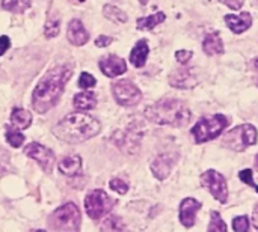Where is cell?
I'll return each mask as SVG.
<instances>
[{
    "label": "cell",
    "instance_id": "4316f807",
    "mask_svg": "<svg viewBox=\"0 0 258 232\" xmlns=\"http://www.w3.org/2000/svg\"><path fill=\"white\" fill-rule=\"evenodd\" d=\"M6 140H8V143L11 146L20 148L23 145V142H24V136L20 131H17V130H8L6 131Z\"/></svg>",
    "mask_w": 258,
    "mask_h": 232
},
{
    "label": "cell",
    "instance_id": "3957f363",
    "mask_svg": "<svg viewBox=\"0 0 258 232\" xmlns=\"http://www.w3.org/2000/svg\"><path fill=\"white\" fill-rule=\"evenodd\" d=\"M145 116L159 125H172V127H183L190 121V110L189 107L178 100H162L156 104L147 107Z\"/></svg>",
    "mask_w": 258,
    "mask_h": 232
},
{
    "label": "cell",
    "instance_id": "8992f818",
    "mask_svg": "<svg viewBox=\"0 0 258 232\" xmlns=\"http://www.w3.org/2000/svg\"><path fill=\"white\" fill-rule=\"evenodd\" d=\"M257 137L258 133L255 127L251 124H243L228 131L222 137V145L233 151H243L248 146L254 145L257 142Z\"/></svg>",
    "mask_w": 258,
    "mask_h": 232
},
{
    "label": "cell",
    "instance_id": "5b68a950",
    "mask_svg": "<svg viewBox=\"0 0 258 232\" xmlns=\"http://www.w3.org/2000/svg\"><path fill=\"white\" fill-rule=\"evenodd\" d=\"M227 127H228V119L225 116L222 115L207 116V118H203L192 128V136L197 143H204L207 140L218 137Z\"/></svg>",
    "mask_w": 258,
    "mask_h": 232
},
{
    "label": "cell",
    "instance_id": "e575fe53",
    "mask_svg": "<svg viewBox=\"0 0 258 232\" xmlns=\"http://www.w3.org/2000/svg\"><path fill=\"white\" fill-rule=\"evenodd\" d=\"M112 44V38L110 36H104V35H101V36H98L97 39H95V45L97 47H107V45H110Z\"/></svg>",
    "mask_w": 258,
    "mask_h": 232
},
{
    "label": "cell",
    "instance_id": "8fae6325",
    "mask_svg": "<svg viewBox=\"0 0 258 232\" xmlns=\"http://www.w3.org/2000/svg\"><path fill=\"white\" fill-rule=\"evenodd\" d=\"M141 133L133 128H127L124 131H116L112 137V140L119 146L121 149H125L128 152H133L136 148H139V140H141Z\"/></svg>",
    "mask_w": 258,
    "mask_h": 232
},
{
    "label": "cell",
    "instance_id": "4dcf8cb0",
    "mask_svg": "<svg viewBox=\"0 0 258 232\" xmlns=\"http://www.w3.org/2000/svg\"><path fill=\"white\" fill-rule=\"evenodd\" d=\"M233 228L237 232H246L249 228V220L246 216H239L233 220Z\"/></svg>",
    "mask_w": 258,
    "mask_h": 232
},
{
    "label": "cell",
    "instance_id": "9a60e30c",
    "mask_svg": "<svg viewBox=\"0 0 258 232\" xmlns=\"http://www.w3.org/2000/svg\"><path fill=\"white\" fill-rule=\"evenodd\" d=\"M67 36H68V41L73 44V45H83L88 42L89 39V33L88 30L85 29V26L82 24L80 20H73L70 21L68 24V30H67Z\"/></svg>",
    "mask_w": 258,
    "mask_h": 232
},
{
    "label": "cell",
    "instance_id": "ffe728a7",
    "mask_svg": "<svg viewBox=\"0 0 258 232\" xmlns=\"http://www.w3.org/2000/svg\"><path fill=\"white\" fill-rule=\"evenodd\" d=\"M203 48L210 56L221 54L224 51V42H222V38H221L219 32H213L210 35H207L204 42H203Z\"/></svg>",
    "mask_w": 258,
    "mask_h": 232
},
{
    "label": "cell",
    "instance_id": "44dd1931",
    "mask_svg": "<svg viewBox=\"0 0 258 232\" xmlns=\"http://www.w3.org/2000/svg\"><path fill=\"white\" fill-rule=\"evenodd\" d=\"M97 106V98L92 92H80L74 97V107L77 110H92Z\"/></svg>",
    "mask_w": 258,
    "mask_h": 232
},
{
    "label": "cell",
    "instance_id": "9c48e42d",
    "mask_svg": "<svg viewBox=\"0 0 258 232\" xmlns=\"http://www.w3.org/2000/svg\"><path fill=\"white\" fill-rule=\"evenodd\" d=\"M201 183L203 186L215 196V199H218L219 202H227L228 199V187H227V181L225 178L216 172V171H207L201 175Z\"/></svg>",
    "mask_w": 258,
    "mask_h": 232
},
{
    "label": "cell",
    "instance_id": "60d3db41",
    "mask_svg": "<svg viewBox=\"0 0 258 232\" xmlns=\"http://www.w3.org/2000/svg\"><path fill=\"white\" fill-rule=\"evenodd\" d=\"M255 163H257V166H258V156H257V162H255Z\"/></svg>",
    "mask_w": 258,
    "mask_h": 232
},
{
    "label": "cell",
    "instance_id": "277c9868",
    "mask_svg": "<svg viewBox=\"0 0 258 232\" xmlns=\"http://www.w3.org/2000/svg\"><path fill=\"white\" fill-rule=\"evenodd\" d=\"M80 210L76 204H65L57 208L48 219V226L54 231H79L80 228Z\"/></svg>",
    "mask_w": 258,
    "mask_h": 232
},
{
    "label": "cell",
    "instance_id": "b9f144b4",
    "mask_svg": "<svg viewBox=\"0 0 258 232\" xmlns=\"http://www.w3.org/2000/svg\"><path fill=\"white\" fill-rule=\"evenodd\" d=\"M79 2H85V0H79Z\"/></svg>",
    "mask_w": 258,
    "mask_h": 232
},
{
    "label": "cell",
    "instance_id": "d4e9b609",
    "mask_svg": "<svg viewBox=\"0 0 258 232\" xmlns=\"http://www.w3.org/2000/svg\"><path fill=\"white\" fill-rule=\"evenodd\" d=\"M103 14H104L106 18H109V20H112V21H115V23H125V21H127L125 12L121 11V9L116 8V6H112V5H106V6L103 8Z\"/></svg>",
    "mask_w": 258,
    "mask_h": 232
},
{
    "label": "cell",
    "instance_id": "d590c367",
    "mask_svg": "<svg viewBox=\"0 0 258 232\" xmlns=\"http://www.w3.org/2000/svg\"><path fill=\"white\" fill-rule=\"evenodd\" d=\"M221 2H222L224 5H227L228 8L237 11V9H240V8L243 6V2H245V0H221Z\"/></svg>",
    "mask_w": 258,
    "mask_h": 232
},
{
    "label": "cell",
    "instance_id": "6da1fadb",
    "mask_svg": "<svg viewBox=\"0 0 258 232\" xmlns=\"http://www.w3.org/2000/svg\"><path fill=\"white\" fill-rule=\"evenodd\" d=\"M73 75V65L63 63L57 65L45 72V75L38 82L33 95H32V106L35 112L38 113H45L50 109H53L62 92L65 85Z\"/></svg>",
    "mask_w": 258,
    "mask_h": 232
},
{
    "label": "cell",
    "instance_id": "7a4b0ae2",
    "mask_svg": "<svg viewBox=\"0 0 258 232\" xmlns=\"http://www.w3.org/2000/svg\"><path fill=\"white\" fill-rule=\"evenodd\" d=\"M101 130L100 122L88 113H71L60 119L53 127V134L67 143H80L94 136H97Z\"/></svg>",
    "mask_w": 258,
    "mask_h": 232
},
{
    "label": "cell",
    "instance_id": "f1b7e54d",
    "mask_svg": "<svg viewBox=\"0 0 258 232\" xmlns=\"http://www.w3.org/2000/svg\"><path fill=\"white\" fill-rule=\"evenodd\" d=\"M124 228L125 226L122 225L119 217H109L104 222V225L101 226V229H104V231H122Z\"/></svg>",
    "mask_w": 258,
    "mask_h": 232
},
{
    "label": "cell",
    "instance_id": "484cf974",
    "mask_svg": "<svg viewBox=\"0 0 258 232\" xmlns=\"http://www.w3.org/2000/svg\"><path fill=\"white\" fill-rule=\"evenodd\" d=\"M59 29H60V20L50 15L47 23H45V29H44V33L47 38H56L59 35Z\"/></svg>",
    "mask_w": 258,
    "mask_h": 232
},
{
    "label": "cell",
    "instance_id": "e0dca14e",
    "mask_svg": "<svg viewBox=\"0 0 258 232\" xmlns=\"http://www.w3.org/2000/svg\"><path fill=\"white\" fill-rule=\"evenodd\" d=\"M59 171L67 177H76L82 171V159L79 156H67L59 162Z\"/></svg>",
    "mask_w": 258,
    "mask_h": 232
},
{
    "label": "cell",
    "instance_id": "8d00e7d4",
    "mask_svg": "<svg viewBox=\"0 0 258 232\" xmlns=\"http://www.w3.org/2000/svg\"><path fill=\"white\" fill-rule=\"evenodd\" d=\"M9 45H11V41H9V38L8 36H0V56L2 54H5V51H8V48H9Z\"/></svg>",
    "mask_w": 258,
    "mask_h": 232
},
{
    "label": "cell",
    "instance_id": "ab89813d",
    "mask_svg": "<svg viewBox=\"0 0 258 232\" xmlns=\"http://www.w3.org/2000/svg\"><path fill=\"white\" fill-rule=\"evenodd\" d=\"M141 2H142V5H145V3H147V0H141Z\"/></svg>",
    "mask_w": 258,
    "mask_h": 232
},
{
    "label": "cell",
    "instance_id": "74e56055",
    "mask_svg": "<svg viewBox=\"0 0 258 232\" xmlns=\"http://www.w3.org/2000/svg\"><path fill=\"white\" fill-rule=\"evenodd\" d=\"M252 222H254V226L258 229V205L254 210V216H252Z\"/></svg>",
    "mask_w": 258,
    "mask_h": 232
},
{
    "label": "cell",
    "instance_id": "7c38bea8",
    "mask_svg": "<svg viewBox=\"0 0 258 232\" xmlns=\"http://www.w3.org/2000/svg\"><path fill=\"white\" fill-rule=\"evenodd\" d=\"M100 69L107 77H116V75H121L127 71V65H125L124 59L110 54V56L103 57L100 60Z\"/></svg>",
    "mask_w": 258,
    "mask_h": 232
},
{
    "label": "cell",
    "instance_id": "f546056e",
    "mask_svg": "<svg viewBox=\"0 0 258 232\" xmlns=\"http://www.w3.org/2000/svg\"><path fill=\"white\" fill-rule=\"evenodd\" d=\"M97 83V80L89 74V72H82L80 74V79H79V86L82 89H89V88H94Z\"/></svg>",
    "mask_w": 258,
    "mask_h": 232
},
{
    "label": "cell",
    "instance_id": "cb8c5ba5",
    "mask_svg": "<svg viewBox=\"0 0 258 232\" xmlns=\"http://www.w3.org/2000/svg\"><path fill=\"white\" fill-rule=\"evenodd\" d=\"M30 6V0H2V8L12 14H21Z\"/></svg>",
    "mask_w": 258,
    "mask_h": 232
},
{
    "label": "cell",
    "instance_id": "f35d334b",
    "mask_svg": "<svg viewBox=\"0 0 258 232\" xmlns=\"http://www.w3.org/2000/svg\"><path fill=\"white\" fill-rule=\"evenodd\" d=\"M254 66H255V68L258 69V57H255V59H254Z\"/></svg>",
    "mask_w": 258,
    "mask_h": 232
},
{
    "label": "cell",
    "instance_id": "d6986e66",
    "mask_svg": "<svg viewBox=\"0 0 258 232\" xmlns=\"http://www.w3.org/2000/svg\"><path fill=\"white\" fill-rule=\"evenodd\" d=\"M172 160L166 156H159L153 163H151V171L154 174L156 178L159 180H165L169 172H171V168H172Z\"/></svg>",
    "mask_w": 258,
    "mask_h": 232
},
{
    "label": "cell",
    "instance_id": "52a82bcc",
    "mask_svg": "<svg viewBox=\"0 0 258 232\" xmlns=\"http://www.w3.org/2000/svg\"><path fill=\"white\" fill-rule=\"evenodd\" d=\"M113 205L115 201L110 196H107V193H104L103 190H92L85 198L86 213L94 220H98L103 216H106L113 208Z\"/></svg>",
    "mask_w": 258,
    "mask_h": 232
},
{
    "label": "cell",
    "instance_id": "5bb4252c",
    "mask_svg": "<svg viewBox=\"0 0 258 232\" xmlns=\"http://www.w3.org/2000/svg\"><path fill=\"white\" fill-rule=\"evenodd\" d=\"M201 208V202L194 198H186L180 205V220L186 228H192L195 225V216Z\"/></svg>",
    "mask_w": 258,
    "mask_h": 232
},
{
    "label": "cell",
    "instance_id": "836d02e7",
    "mask_svg": "<svg viewBox=\"0 0 258 232\" xmlns=\"http://www.w3.org/2000/svg\"><path fill=\"white\" fill-rule=\"evenodd\" d=\"M175 59H177L180 63L186 65V63L192 59V51H189V50H178L177 54H175Z\"/></svg>",
    "mask_w": 258,
    "mask_h": 232
},
{
    "label": "cell",
    "instance_id": "2e32d148",
    "mask_svg": "<svg viewBox=\"0 0 258 232\" xmlns=\"http://www.w3.org/2000/svg\"><path fill=\"white\" fill-rule=\"evenodd\" d=\"M225 23L234 33H243L245 30H248L251 27L252 17L248 12H242L237 15H227Z\"/></svg>",
    "mask_w": 258,
    "mask_h": 232
},
{
    "label": "cell",
    "instance_id": "ac0fdd59",
    "mask_svg": "<svg viewBox=\"0 0 258 232\" xmlns=\"http://www.w3.org/2000/svg\"><path fill=\"white\" fill-rule=\"evenodd\" d=\"M148 53H150V48H148V44L145 39H141L132 50L130 53V62L133 63V66L136 68H142L147 62V57H148Z\"/></svg>",
    "mask_w": 258,
    "mask_h": 232
},
{
    "label": "cell",
    "instance_id": "d6a6232c",
    "mask_svg": "<svg viewBox=\"0 0 258 232\" xmlns=\"http://www.w3.org/2000/svg\"><path fill=\"white\" fill-rule=\"evenodd\" d=\"M239 177H240V180H242L243 183H246L248 186L254 187V189L258 192V186L254 183V180H252V171H251V169H245V171H242V172L239 174Z\"/></svg>",
    "mask_w": 258,
    "mask_h": 232
},
{
    "label": "cell",
    "instance_id": "1f68e13d",
    "mask_svg": "<svg viewBox=\"0 0 258 232\" xmlns=\"http://www.w3.org/2000/svg\"><path fill=\"white\" fill-rule=\"evenodd\" d=\"M110 189H112L113 192L119 193V195H125V193H127V190H128V186H127L122 180H119V178H113V180L110 181Z\"/></svg>",
    "mask_w": 258,
    "mask_h": 232
},
{
    "label": "cell",
    "instance_id": "7bdbcfd3",
    "mask_svg": "<svg viewBox=\"0 0 258 232\" xmlns=\"http://www.w3.org/2000/svg\"><path fill=\"white\" fill-rule=\"evenodd\" d=\"M257 2H258V0H257Z\"/></svg>",
    "mask_w": 258,
    "mask_h": 232
},
{
    "label": "cell",
    "instance_id": "ba28073f",
    "mask_svg": "<svg viewBox=\"0 0 258 232\" xmlns=\"http://www.w3.org/2000/svg\"><path fill=\"white\" fill-rule=\"evenodd\" d=\"M112 92H113V97H115L116 103L124 106V107L136 106L142 98V94H141L139 88L136 85H133L132 82H128V80L116 82L112 86Z\"/></svg>",
    "mask_w": 258,
    "mask_h": 232
},
{
    "label": "cell",
    "instance_id": "83f0119b",
    "mask_svg": "<svg viewBox=\"0 0 258 232\" xmlns=\"http://www.w3.org/2000/svg\"><path fill=\"white\" fill-rule=\"evenodd\" d=\"M209 231H216V232H222L227 231V225L222 222L221 219V214L213 211L212 213V223L209 225Z\"/></svg>",
    "mask_w": 258,
    "mask_h": 232
},
{
    "label": "cell",
    "instance_id": "7402d4cb",
    "mask_svg": "<svg viewBox=\"0 0 258 232\" xmlns=\"http://www.w3.org/2000/svg\"><path fill=\"white\" fill-rule=\"evenodd\" d=\"M11 122L17 128H27L32 124V113L24 109H14L11 112Z\"/></svg>",
    "mask_w": 258,
    "mask_h": 232
},
{
    "label": "cell",
    "instance_id": "603a6c76",
    "mask_svg": "<svg viewBox=\"0 0 258 232\" xmlns=\"http://www.w3.org/2000/svg\"><path fill=\"white\" fill-rule=\"evenodd\" d=\"M165 14L163 12H157L154 15H150V17H142V18H138L136 24H138V29L139 30H153L156 26H159L160 23L165 21Z\"/></svg>",
    "mask_w": 258,
    "mask_h": 232
},
{
    "label": "cell",
    "instance_id": "4fadbf2b",
    "mask_svg": "<svg viewBox=\"0 0 258 232\" xmlns=\"http://www.w3.org/2000/svg\"><path fill=\"white\" fill-rule=\"evenodd\" d=\"M169 83L177 89H190L198 83V77L194 69L183 68L172 72V75L169 77Z\"/></svg>",
    "mask_w": 258,
    "mask_h": 232
},
{
    "label": "cell",
    "instance_id": "30bf717a",
    "mask_svg": "<svg viewBox=\"0 0 258 232\" xmlns=\"http://www.w3.org/2000/svg\"><path fill=\"white\" fill-rule=\"evenodd\" d=\"M24 154L27 157H30L32 160H35L44 172L50 174L51 169H53V165H54V154L51 149L42 146L41 143H36V142H32L29 143L26 148H24Z\"/></svg>",
    "mask_w": 258,
    "mask_h": 232
}]
</instances>
